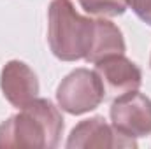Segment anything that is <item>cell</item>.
Segmentation results:
<instances>
[{
  "label": "cell",
  "instance_id": "obj_1",
  "mask_svg": "<svg viewBox=\"0 0 151 149\" xmlns=\"http://www.w3.org/2000/svg\"><path fill=\"white\" fill-rule=\"evenodd\" d=\"M63 133V117L47 98H34L18 114L0 123V149H55Z\"/></svg>",
  "mask_w": 151,
  "mask_h": 149
},
{
  "label": "cell",
  "instance_id": "obj_2",
  "mask_svg": "<svg viewBox=\"0 0 151 149\" xmlns=\"http://www.w3.org/2000/svg\"><path fill=\"white\" fill-rule=\"evenodd\" d=\"M93 21L76 11L72 0H53L47 9V42L62 62L84 60L91 44Z\"/></svg>",
  "mask_w": 151,
  "mask_h": 149
},
{
  "label": "cell",
  "instance_id": "obj_3",
  "mask_svg": "<svg viewBox=\"0 0 151 149\" xmlns=\"http://www.w3.org/2000/svg\"><path fill=\"white\" fill-rule=\"evenodd\" d=\"M106 100L104 86L95 70L76 69L62 79L56 88V102L62 111L72 116L97 109Z\"/></svg>",
  "mask_w": 151,
  "mask_h": 149
},
{
  "label": "cell",
  "instance_id": "obj_4",
  "mask_svg": "<svg viewBox=\"0 0 151 149\" xmlns=\"http://www.w3.org/2000/svg\"><path fill=\"white\" fill-rule=\"evenodd\" d=\"M109 116L113 126L127 137L139 139L151 135V98L137 90L114 98Z\"/></svg>",
  "mask_w": 151,
  "mask_h": 149
},
{
  "label": "cell",
  "instance_id": "obj_5",
  "mask_svg": "<svg viewBox=\"0 0 151 149\" xmlns=\"http://www.w3.org/2000/svg\"><path fill=\"white\" fill-rule=\"evenodd\" d=\"M65 146L69 149H113L137 148V142H135V139L119 133L102 116H93V117L84 119L76 125Z\"/></svg>",
  "mask_w": 151,
  "mask_h": 149
},
{
  "label": "cell",
  "instance_id": "obj_6",
  "mask_svg": "<svg viewBox=\"0 0 151 149\" xmlns=\"http://www.w3.org/2000/svg\"><path fill=\"white\" fill-rule=\"evenodd\" d=\"M95 72L104 86L106 100H114L128 91H135L142 84L141 69L125 54H113L99 60L95 63Z\"/></svg>",
  "mask_w": 151,
  "mask_h": 149
},
{
  "label": "cell",
  "instance_id": "obj_7",
  "mask_svg": "<svg viewBox=\"0 0 151 149\" xmlns=\"http://www.w3.org/2000/svg\"><path fill=\"white\" fill-rule=\"evenodd\" d=\"M0 88L12 107H25L39 95V79L35 72L19 60H11L0 72Z\"/></svg>",
  "mask_w": 151,
  "mask_h": 149
},
{
  "label": "cell",
  "instance_id": "obj_8",
  "mask_svg": "<svg viewBox=\"0 0 151 149\" xmlns=\"http://www.w3.org/2000/svg\"><path fill=\"white\" fill-rule=\"evenodd\" d=\"M125 39L121 30L107 19H95L93 21V35L91 44L86 54V62L97 63L102 58L113 56V54H125Z\"/></svg>",
  "mask_w": 151,
  "mask_h": 149
},
{
  "label": "cell",
  "instance_id": "obj_9",
  "mask_svg": "<svg viewBox=\"0 0 151 149\" xmlns=\"http://www.w3.org/2000/svg\"><path fill=\"white\" fill-rule=\"evenodd\" d=\"M77 2L86 14L97 16V18L121 16L128 7L127 0H77Z\"/></svg>",
  "mask_w": 151,
  "mask_h": 149
},
{
  "label": "cell",
  "instance_id": "obj_10",
  "mask_svg": "<svg viewBox=\"0 0 151 149\" xmlns=\"http://www.w3.org/2000/svg\"><path fill=\"white\" fill-rule=\"evenodd\" d=\"M127 2L128 7H132V11L137 14V18L151 27V0H127Z\"/></svg>",
  "mask_w": 151,
  "mask_h": 149
},
{
  "label": "cell",
  "instance_id": "obj_11",
  "mask_svg": "<svg viewBox=\"0 0 151 149\" xmlns=\"http://www.w3.org/2000/svg\"><path fill=\"white\" fill-rule=\"evenodd\" d=\"M150 63H151V62H150Z\"/></svg>",
  "mask_w": 151,
  "mask_h": 149
}]
</instances>
